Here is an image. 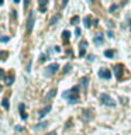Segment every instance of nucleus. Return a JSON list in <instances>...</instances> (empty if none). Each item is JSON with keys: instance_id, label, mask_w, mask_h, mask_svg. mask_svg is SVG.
Wrapping results in <instances>:
<instances>
[{"instance_id": "nucleus-18", "label": "nucleus", "mask_w": 131, "mask_h": 135, "mask_svg": "<svg viewBox=\"0 0 131 135\" xmlns=\"http://www.w3.org/2000/svg\"><path fill=\"white\" fill-rule=\"evenodd\" d=\"M83 21H85V27H87V28H89L90 25H92V23H90V21H92V17H90V16L85 17V20H83Z\"/></svg>"}, {"instance_id": "nucleus-9", "label": "nucleus", "mask_w": 131, "mask_h": 135, "mask_svg": "<svg viewBox=\"0 0 131 135\" xmlns=\"http://www.w3.org/2000/svg\"><path fill=\"white\" fill-rule=\"evenodd\" d=\"M38 6H40V11L45 13L47 11V6H48V0H40L38 1Z\"/></svg>"}, {"instance_id": "nucleus-8", "label": "nucleus", "mask_w": 131, "mask_h": 135, "mask_svg": "<svg viewBox=\"0 0 131 135\" xmlns=\"http://www.w3.org/2000/svg\"><path fill=\"white\" fill-rule=\"evenodd\" d=\"M86 48H87V42H86V41H82V42L79 44V56H85Z\"/></svg>"}, {"instance_id": "nucleus-25", "label": "nucleus", "mask_w": 131, "mask_h": 135, "mask_svg": "<svg viewBox=\"0 0 131 135\" xmlns=\"http://www.w3.org/2000/svg\"><path fill=\"white\" fill-rule=\"evenodd\" d=\"M71 68H72V66L68 64V65L65 66V69H64V73H69V72H71Z\"/></svg>"}, {"instance_id": "nucleus-29", "label": "nucleus", "mask_w": 131, "mask_h": 135, "mask_svg": "<svg viewBox=\"0 0 131 135\" xmlns=\"http://www.w3.org/2000/svg\"><path fill=\"white\" fill-rule=\"evenodd\" d=\"M79 35H80V30H79V28H76V37H79Z\"/></svg>"}, {"instance_id": "nucleus-31", "label": "nucleus", "mask_w": 131, "mask_h": 135, "mask_svg": "<svg viewBox=\"0 0 131 135\" xmlns=\"http://www.w3.org/2000/svg\"><path fill=\"white\" fill-rule=\"evenodd\" d=\"M16 131H23V127H16Z\"/></svg>"}, {"instance_id": "nucleus-17", "label": "nucleus", "mask_w": 131, "mask_h": 135, "mask_svg": "<svg viewBox=\"0 0 131 135\" xmlns=\"http://www.w3.org/2000/svg\"><path fill=\"white\" fill-rule=\"evenodd\" d=\"M18 108H20V111H21V118L25 120V118H27V114H25V111H24V104H20Z\"/></svg>"}, {"instance_id": "nucleus-22", "label": "nucleus", "mask_w": 131, "mask_h": 135, "mask_svg": "<svg viewBox=\"0 0 131 135\" xmlns=\"http://www.w3.org/2000/svg\"><path fill=\"white\" fill-rule=\"evenodd\" d=\"M69 37H71V32L69 31H64V34H62V38H64V40H69Z\"/></svg>"}, {"instance_id": "nucleus-5", "label": "nucleus", "mask_w": 131, "mask_h": 135, "mask_svg": "<svg viewBox=\"0 0 131 135\" xmlns=\"http://www.w3.org/2000/svg\"><path fill=\"white\" fill-rule=\"evenodd\" d=\"M99 76L102 78V79H110L111 78V72L106 69V68H102L100 71H99Z\"/></svg>"}, {"instance_id": "nucleus-24", "label": "nucleus", "mask_w": 131, "mask_h": 135, "mask_svg": "<svg viewBox=\"0 0 131 135\" xmlns=\"http://www.w3.org/2000/svg\"><path fill=\"white\" fill-rule=\"evenodd\" d=\"M117 4H111V7H110V13H116V10H117Z\"/></svg>"}, {"instance_id": "nucleus-4", "label": "nucleus", "mask_w": 131, "mask_h": 135, "mask_svg": "<svg viewBox=\"0 0 131 135\" xmlns=\"http://www.w3.org/2000/svg\"><path fill=\"white\" fill-rule=\"evenodd\" d=\"M100 100H102V103L103 104H106V106H111V107H114L116 106V101L110 97V96H107V94H100Z\"/></svg>"}, {"instance_id": "nucleus-2", "label": "nucleus", "mask_w": 131, "mask_h": 135, "mask_svg": "<svg viewBox=\"0 0 131 135\" xmlns=\"http://www.w3.org/2000/svg\"><path fill=\"white\" fill-rule=\"evenodd\" d=\"M58 64H52V65H49V66H47L45 69H44V75L47 76V78H49V76H52L55 72L58 71Z\"/></svg>"}, {"instance_id": "nucleus-13", "label": "nucleus", "mask_w": 131, "mask_h": 135, "mask_svg": "<svg viewBox=\"0 0 131 135\" xmlns=\"http://www.w3.org/2000/svg\"><path fill=\"white\" fill-rule=\"evenodd\" d=\"M4 82H6V85H7V86H10V85L14 82V76H13V73H10L8 76H6V78H4Z\"/></svg>"}, {"instance_id": "nucleus-23", "label": "nucleus", "mask_w": 131, "mask_h": 135, "mask_svg": "<svg viewBox=\"0 0 131 135\" xmlns=\"http://www.w3.org/2000/svg\"><path fill=\"white\" fill-rule=\"evenodd\" d=\"M78 23H79V17H78V16L72 17V20H71V24H73V25H75V24H78Z\"/></svg>"}, {"instance_id": "nucleus-32", "label": "nucleus", "mask_w": 131, "mask_h": 135, "mask_svg": "<svg viewBox=\"0 0 131 135\" xmlns=\"http://www.w3.org/2000/svg\"><path fill=\"white\" fill-rule=\"evenodd\" d=\"M0 6H3V1H1V0H0Z\"/></svg>"}, {"instance_id": "nucleus-14", "label": "nucleus", "mask_w": 131, "mask_h": 135, "mask_svg": "<svg viewBox=\"0 0 131 135\" xmlns=\"http://www.w3.org/2000/svg\"><path fill=\"white\" fill-rule=\"evenodd\" d=\"M114 55H116L114 49H107V51H104V56H106V58H114Z\"/></svg>"}, {"instance_id": "nucleus-6", "label": "nucleus", "mask_w": 131, "mask_h": 135, "mask_svg": "<svg viewBox=\"0 0 131 135\" xmlns=\"http://www.w3.org/2000/svg\"><path fill=\"white\" fill-rule=\"evenodd\" d=\"M113 69H114V75H116V78L120 80L121 78H123V66H121V65H116Z\"/></svg>"}, {"instance_id": "nucleus-33", "label": "nucleus", "mask_w": 131, "mask_h": 135, "mask_svg": "<svg viewBox=\"0 0 131 135\" xmlns=\"http://www.w3.org/2000/svg\"><path fill=\"white\" fill-rule=\"evenodd\" d=\"M1 89H3V86H1V85H0V92H1Z\"/></svg>"}, {"instance_id": "nucleus-3", "label": "nucleus", "mask_w": 131, "mask_h": 135, "mask_svg": "<svg viewBox=\"0 0 131 135\" xmlns=\"http://www.w3.org/2000/svg\"><path fill=\"white\" fill-rule=\"evenodd\" d=\"M34 21H35V16H34V11H30V16H28V21H27V28H25L27 34H31V31H33Z\"/></svg>"}, {"instance_id": "nucleus-26", "label": "nucleus", "mask_w": 131, "mask_h": 135, "mask_svg": "<svg viewBox=\"0 0 131 135\" xmlns=\"http://www.w3.org/2000/svg\"><path fill=\"white\" fill-rule=\"evenodd\" d=\"M8 40H10L8 37H0V41H1V42H8Z\"/></svg>"}, {"instance_id": "nucleus-19", "label": "nucleus", "mask_w": 131, "mask_h": 135, "mask_svg": "<svg viewBox=\"0 0 131 135\" xmlns=\"http://www.w3.org/2000/svg\"><path fill=\"white\" fill-rule=\"evenodd\" d=\"M7 56H8L7 51H0V61H6Z\"/></svg>"}, {"instance_id": "nucleus-11", "label": "nucleus", "mask_w": 131, "mask_h": 135, "mask_svg": "<svg viewBox=\"0 0 131 135\" xmlns=\"http://www.w3.org/2000/svg\"><path fill=\"white\" fill-rule=\"evenodd\" d=\"M55 94H57V90H55V89L49 90V93L45 96V97H44V101H49L51 99H54V97H55Z\"/></svg>"}, {"instance_id": "nucleus-27", "label": "nucleus", "mask_w": 131, "mask_h": 135, "mask_svg": "<svg viewBox=\"0 0 131 135\" xmlns=\"http://www.w3.org/2000/svg\"><path fill=\"white\" fill-rule=\"evenodd\" d=\"M45 59H47V56H45V55H41V56H40V62H44Z\"/></svg>"}, {"instance_id": "nucleus-12", "label": "nucleus", "mask_w": 131, "mask_h": 135, "mask_svg": "<svg viewBox=\"0 0 131 135\" xmlns=\"http://www.w3.org/2000/svg\"><path fill=\"white\" fill-rule=\"evenodd\" d=\"M93 41H95V44H96V45H102L104 40H103V35H102V34H97V35L93 38Z\"/></svg>"}, {"instance_id": "nucleus-28", "label": "nucleus", "mask_w": 131, "mask_h": 135, "mask_svg": "<svg viewBox=\"0 0 131 135\" xmlns=\"http://www.w3.org/2000/svg\"><path fill=\"white\" fill-rule=\"evenodd\" d=\"M0 78H6V76H4V71H3V69H0Z\"/></svg>"}, {"instance_id": "nucleus-15", "label": "nucleus", "mask_w": 131, "mask_h": 135, "mask_svg": "<svg viewBox=\"0 0 131 135\" xmlns=\"http://www.w3.org/2000/svg\"><path fill=\"white\" fill-rule=\"evenodd\" d=\"M59 18H61V14H55V16H54L52 18H51V21H49V24H51V25H55V24H57L58 21H59Z\"/></svg>"}, {"instance_id": "nucleus-21", "label": "nucleus", "mask_w": 131, "mask_h": 135, "mask_svg": "<svg viewBox=\"0 0 131 135\" xmlns=\"http://www.w3.org/2000/svg\"><path fill=\"white\" fill-rule=\"evenodd\" d=\"M1 106H3L6 110H8V106H10V104H8V100H7V99H3V100H1Z\"/></svg>"}, {"instance_id": "nucleus-1", "label": "nucleus", "mask_w": 131, "mask_h": 135, "mask_svg": "<svg viewBox=\"0 0 131 135\" xmlns=\"http://www.w3.org/2000/svg\"><path fill=\"white\" fill-rule=\"evenodd\" d=\"M62 97L66 99V100H68L71 104L78 103V101H79V87H73V89H71V90L64 92Z\"/></svg>"}, {"instance_id": "nucleus-10", "label": "nucleus", "mask_w": 131, "mask_h": 135, "mask_svg": "<svg viewBox=\"0 0 131 135\" xmlns=\"http://www.w3.org/2000/svg\"><path fill=\"white\" fill-rule=\"evenodd\" d=\"M51 108H52V107H51V106H47V107H44V108H42L41 111L38 113V117H40V118H42V117H45V115H47V114H48L49 111H51Z\"/></svg>"}, {"instance_id": "nucleus-16", "label": "nucleus", "mask_w": 131, "mask_h": 135, "mask_svg": "<svg viewBox=\"0 0 131 135\" xmlns=\"http://www.w3.org/2000/svg\"><path fill=\"white\" fill-rule=\"evenodd\" d=\"M47 127H48V122H41L40 125H35L34 129H35V131H40V129H44V128H47Z\"/></svg>"}, {"instance_id": "nucleus-30", "label": "nucleus", "mask_w": 131, "mask_h": 135, "mask_svg": "<svg viewBox=\"0 0 131 135\" xmlns=\"http://www.w3.org/2000/svg\"><path fill=\"white\" fill-rule=\"evenodd\" d=\"M45 135H57V132H55V131H52V132H48V134H45Z\"/></svg>"}, {"instance_id": "nucleus-20", "label": "nucleus", "mask_w": 131, "mask_h": 135, "mask_svg": "<svg viewBox=\"0 0 131 135\" xmlns=\"http://www.w3.org/2000/svg\"><path fill=\"white\" fill-rule=\"evenodd\" d=\"M80 85H82L83 89L87 87V78H82V79H80Z\"/></svg>"}, {"instance_id": "nucleus-7", "label": "nucleus", "mask_w": 131, "mask_h": 135, "mask_svg": "<svg viewBox=\"0 0 131 135\" xmlns=\"http://www.w3.org/2000/svg\"><path fill=\"white\" fill-rule=\"evenodd\" d=\"M93 118V113H92V110H85L82 114V120L83 121H90V120Z\"/></svg>"}]
</instances>
